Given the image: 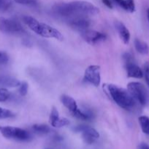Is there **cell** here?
Listing matches in <instances>:
<instances>
[{
  "label": "cell",
  "instance_id": "obj_1",
  "mask_svg": "<svg viewBox=\"0 0 149 149\" xmlns=\"http://www.w3.org/2000/svg\"><path fill=\"white\" fill-rule=\"evenodd\" d=\"M53 11L57 15L71 19L77 17H88L97 15L99 10L92 3L86 1H75L69 3H59L53 7Z\"/></svg>",
  "mask_w": 149,
  "mask_h": 149
},
{
  "label": "cell",
  "instance_id": "obj_2",
  "mask_svg": "<svg viewBox=\"0 0 149 149\" xmlns=\"http://www.w3.org/2000/svg\"><path fill=\"white\" fill-rule=\"evenodd\" d=\"M23 20L31 30L42 37L54 38L59 41H62L64 39V36L61 32L55 28L50 26L49 25L41 23L31 16H24Z\"/></svg>",
  "mask_w": 149,
  "mask_h": 149
},
{
  "label": "cell",
  "instance_id": "obj_3",
  "mask_svg": "<svg viewBox=\"0 0 149 149\" xmlns=\"http://www.w3.org/2000/svg\"><path fill=\"white\" fill-rule=\"evenodd\" d=\"M108 90L113 101L119 107L127 111L134 109L136 100L133 98L128 90L112 84H108Z\"/></svg>",
  "mask_w": 149,
  "mask_h": 149
},
{
  "label": "cell",
  "instance_id": "obj_4",
  "mask_svg": "<svg viewBox=\"0 0 149 149\" xmlns=\"http://www.w3.org/2000/svg\"><path fill=\"white\" fill-rule=\"evenodd\" d=\"M0 132L7 139L21 142L29 141L32 139V135L28 131L15 127H0Z\"/></svg>",
  "mask_w": 149,
  "mask_h": 149
},
{
  "label": "cell",
  "instance_id": "obj_5",
  "mask_svg": "<svg viewBox=\"0 0 149 149\" xmlns=\"http://www.w3.org/2000/svg\"><path fill=\"white\" fill-rule=\"evenodd\" d=\"M127 89L133 98L138 102L141 106H145L147 103H148L149 93L143 84L132 81L129 83Z\"/></svg>",
  "mask_w": 149,
  "mask_h": 149
},
{
  "label": "cell",
  "instance_id": "obj_6",
  "mask_svg": "<svg viewBox=\"0 0 149 149\" xmlns=\"http://www.w3.org/2000/svg\"><path fill=\"white\" fill-rule=\"evenodd\" d=\"M0 31L7 34H19L25 30L19 22L13 19L0 17Z\"/></svg>",
  "mask_w": 149,
  "mask_h": 149
},
{
  "label": "cell",
  "instance_id": "obj_7",
  "mask_svg": "<svg viewBox=\"0 0 149 149\" xmlns=\"http://www.w3.org/2000/svg\"><path fill=\"white\" fill-rule=\"evenodd\" d=\"M127 77L131 78L141 79L143 77V71L137 65L132 55L129 53H125L123 55Z\"/></svg>",
  "mask_w": 149,
  "mask_h": 149
},
{
  "label": "cell",
  "instance_id": "obj_8",
  "mask_svg": "<svg viewBox=\"0 0 149 149\" xmlns=\"http://www.w3.org/2000/svg\"><path fill=\"white\" fill-rule=\"evenodd\" d=\"M74 132H81L82 138L86 143L93 144L99 138V133L91 127L86 125H79L74 128Z\"/></svg>",
  "mask_w": 149,
  "mask_h": 149
},
{
  "label": "cell",
  "instance_id": "obj_9",
  "mask_svg": "<svg viewBox=\"0 0 149 149\" xmlns=\"http://www.w3.org/2000/svg\"><path fill=\"white\" fill-rule=\"evenodd\" d=\"M83 80L95 87H99L101 82L100 66L97 65H89L85 71Z\"/></svg>",
  "mask_w": 149,
  "mask_h": 149
},
{
  "label": "cell",
  "instance_id": "obj_10",
  "mask_svg": "<svg viewBox=\"0 0 149 149\" xmlns=\"http://www.w3.org/2000/svg\"><path fill=\"white\" fill-rule=\"evenodd\" d=\"M80 35H81V37L90 45H95V44L99 43L105 40L107 38V36L105 33L94 30H89V29L82 31Z\"/></svg>",
  "mask_w": 149,
  "mask_h": 149
},
{
  "label": "cell",
  "instance_id": "obj_11",
  "mask_svg": "<svg viewBox=\"0 0 149 149\" xmlns=\"http://www.w3.org/2000/svg\"><path fill=\"white\" fill-rule=\"evenodd\" d=\"M67 22L69 26L80 31L88 29L91 25V21L90 20H89L88 17H73L67 20Z\"/></svg>",
  "mask_w": 149,
  "mask_h": 149
},
{
  "label": "cell",
  "instance_id": "obj_12",
  "mask_svg": "<svg viewBox=\"0 0 149 149\" xmlns=\"http://www.w3.org/2000/svg\"><path fill=\"white\" fill-rule=\"evenodd\" d=\"M61 101L63 103V105L71 112L72 115L77 113L80 109L77 106V104L74 99L70 96L67 95H62L61 96Z\"/></svg>",
  "mask_w": 149,
  "mask_h": 149
},
{
  "label": "cell",
  "instance_id": "obj_13",
  "mask_svg": "<svg viewBox=\"0 0 149 149\" xmlns=\"http://www.w3.org/2000/svg\"><path fill=\"white\" fill-rule=\"evenodd\" d=\"M115 27L123 42L125 45L129 44L130 40V32L128 30V29L126 27L125 25L121 22L116 21L115 23Z\"/></svg>",
  "mask_w": 149,
  "mask_h": 149
},
{
  "label": "cell",
  "instance_id": "obj_14",
  "mask_svg": "<svg viewBox=\"0 0 149 149\" xmlns=\"http://www.w3.org/2000/svg\"><path fill=\"white\" fill-rule=\"evenodd\" d=\"M112 1L126 11L129 13H134L135 11V4L134 0H112Z\"/></svg>",
  "mask_w": 149,
  "mask_h": 149
},
{
  "label": "cell",
  "instance_id": "obj_15",
  "mask_svg": "<svg viewBox=\"0 0 149 149\" xmlns=\"http://www.w3.org/2000/svg\"><path fill=\"white\" fill-rule=\"evenodd\" d=\"M20 82L16 79L10 77H0V86L15 87L20 85Z\"/></svg>",
  "mask_w": 149,
  "mask_h": 149
},
{
  "label": "cell",
  "instance_id": "obj_16",
  "mask_svg": "<svg viewBox=\"0 0 149 149\" xmlns=\"http://www.w3.org/2000/svg\"><path fill=\"white\" fill-rule=\"evenodd\" d=\"M134 47L136 50L142 55H148L149 53V46L146 42L136 39L134 40Z\"/></svg>",
  "mask_w": 149,
  "mask_h": 149
},
{
  "label": "cell",
  "instance_id": "obj_17",
  "mask_svg": "<svg viewBox=\"0 0 149 149\" xmlns=\"http://www.w3.org/2000/svg\"><path fill=\"white\" fill-rule=\"evenodd\" d=\"M142 131L145 134L149 135V118L145 116H141L138 119Z\"/></svg>",
  "mask_w": 149,
  "mask_h": 149
},
{
  "label": "cell",
  "instance_id": "obj_18",
  "mask_svg": "<svg viewBox=\"0 0 149 149\" xmlns=\"http://www.w3.org/2000/svg\"><path fill=\"white\" fill-rule=\"evenodd\" d=\"M34 132L40 135H45L51 132V128L45 125H34L32 126Z\"/></svg>",
  "mask_w": 149,
  "mask_h": 149
},
{
  "label": "cell",
  "instance_id": "obj_19",
  "mask_svg": "<svg viewBox=\"0 0 149 149\" xmlns=\"http://www.w3.org/2000/svg\"><path fill=\"white\" fill-rule=\"evenodd\" d=\"M14 116L15 113H13L11 111L0 107V119H9V118L14 117Z\"/></svg>",
  "mask_w": 149,
  "mask_h": 149
},
{
  "label": "cell",
  "instance_id": "obj_20",
  "mask_svg": "<svg viewBox=\"0 0 149 149\" xmlns=\"http://www.w3.org/2000/svg\"><path fill=\"white\" fill-rule=\"evenodd\" d=\"M59 113H58V110L56 109V107H53L52 109H51V115H50V118H49V122L50 124L51 125L56 122V121L58 120L59 119Z\"/></svg>",
  "mask_w": 149,
  "mask_h": 149
},
{
  "label": "cell",
  "instance_id": "obj_21",
  "mask_svg": "<svg viewBox=\"0 0 149 149\" xmlns=\"http://www.w3.org/2000/svg\"><path fill=\"white\" fill-rule=\"evenodd\" d=\"M69 124H70V121L67 119H66V118H59V119L57 121H56L51 126L53 127L59 128L64 126H67Z\"/></svg>",
  "mask_w": 149,
  "mask_h": 149
},
{
  "label": "cell",
  "instance_id": "obj_22",
  "mask_svg": "<svg viewBox=\"0 0 149 149\" xmlns=\"http://www.w3.org/2000/svg\"><path fill=\"white\" fill-rule=\"evenodd\" d=\"M10 93L6 88H0V102H5L10 98Z\"/></svg>",
  "mask_w": 149,
  "mask_h": 149
},
{
  "label": "cell",
  "instance_id": "obj_23",
  "mask_svg": "<svg viewBox=\"0 0 149 149\" xmlns=\"http://www.w3.org/2000/svg\"><path fill=\"white\" fill-rule=\"evenodd\" d=\"M11 0H0V12H4L11 6Z\"/></svg>",
  "mask_w": 149,
  "mask_h": 149
},
{
  "label": "cell",
  "instance_id": "obj_24",
  "mask_svg": "<svg viewBox=\"0 0 149 149\" xmlns=\"http://www.w3.org/2000/svg\"><path fill=\"white\" fill-rule=\"evenodd\" d=\"M28 84L26 81H23V82H20V85H19V93L20 94V95L25 96L28 93Z\"/></svg>",
  "mask_w": 149,
  "mask_h": 149
},
{
  "label": "cell",
  "instance_id": "obj_25",
  "mask_svg": "<svg viewBox=\"0 0 149 149\" xmlns=\"http://www.w3.org/2000/svg\"><path fill=\"white\" fill-rule=\"evenodd\" d=\"M16 3L24 5H36L37 0H14Z\"/></svg>",
  "mask_w": 149,
  "mask_h": 149
},
{
  "label": "cell",
  "instance_id": "obj_26",
  "mask_svg": "<svg viewBox=\"0 0 149 149\" xmlns=\"http://www.w3.org/2000/svg\"><path fill=\"white\" fill-rule=\"evenodd\" d=\"M143 76L145 79L146 83L149 87V63H145L144 65V69H143Z\"/></svg>",
  "mask_w": 149,
  "mask_h": 149
},
{
  "label": "cell",
  "instance_id": "obj_27",
  "mask_svg": "<svg viewBox=\"0 0 149 149\" xmlns=\"http://www.w3.org/2000/svg\"><path fill=\"white\" fill-rule=\"evenodd\" d=\"M9 61V56L6 52L0 51V64L7 63Z\"/></svg>",
  "mask_w": 149,
  "mask_h": 149
},
{
  "label": "cell",
  "instance_id": "obj_28",
  "mask_svg": "<svg viewBox=\"0 0 149 149\" xmlns=\"http://www.w3.org/2000/svg\"><path fill=\"white\" fill-rule=\"evenodd\" d=\"M102 2H103L104 4H105L108 8L110 9L112 8V2H111L110 0H102Z\"/></svg>",
  "mask_w": 149,
  "mask_h": 149
},
{
  "label": "cell",
  "instance_id": "obj_29",
  "mask_svg": "<svg viewBox=\"0 0 149 149\" xmlns=\"http://www.w3.org/2000/svg\"><path fill=\"white\" fill-rule=\"evenodd\" d=\"M140 149H149V146L146 143H142L140 146Z\"/></svg>",
  "mask_w": 149,
  "mask_h": 149
},
{
  "label": "cell",
  "instance_id": "obj_30",
  "mask_svg": "<svg viewBox=\"0 0 149 149\" xmlns=\"http://www.w3.org/2000/svg\"><path fill=\"white\" fill-rule=\"evenodd\" d=\"M147 17H148V20L149 21V8L147 10Z\"/></svg>",
  "mask_w": 149,
  "mask_h": 149
},
{
  "label": "cell",
  "instance_id": "obj_31",
  "mask_svg": "<svg viewBox=\"0 0 149 149\" xmlns=\"http://www.w3.org/2000/svg\"><path fill=\"white\" fill-rule=\"evenodd\" d=\"M48 149H49V148H48Z\"/></svg>",
  "mask_w": 149,
  "mask_h": 149
}]
</instances>
